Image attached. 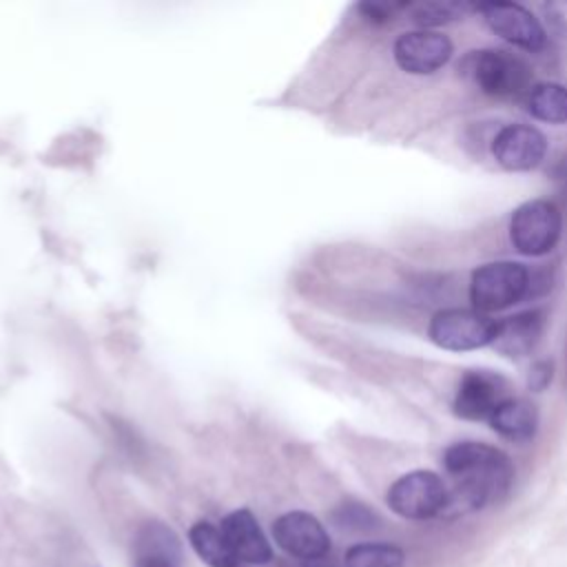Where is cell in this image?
I'll return each mask as SVG.
<instances>
[{
	"label": "cell",
	"instance_id": "obj_11",
	"mask_svg": "<svg viewBox=\"0 0 567 567\" xmlns=\"http://www.w3.org/2000/svg\"><path fill=\"white\" fill-rule=\"evenodd\" d=\"M492 153L505 171H532L543 162L547 153V140L538 128L529 124H507L496 133Z\"/></svg>",
	"mask_w": 567,
	"mask_h": 567
},
{
	"label": "cell",
	"instance_id": "obj_10",
	"mask_svg": "<svg viewBox=\"0 0 567 567\" xmlns=\"http://www.w3.org/2000/svg\"><path fill=\"white\" fill-rule=\"evenodd\" d=\"M452 40L439 31H410L396 38L394 60L412 75H427L439 71L452 58Z\"/></svg>",
	"mask_w": 567,
	"mask_h": 567
},
{
	"label": "cell",
	"instance_id": "obj_5",
	"mask_svg": "<svg viewBox=\"0 0 567 567\" xmlns=\"http://www.w3.org/2000/svg\"><path fill=\"white\" fill-rule=\"evenodd\" d=\"M388 505L394 514L412 520L434 518L445 514L447 485L430 470H414L403 474L388 489Z\"/></svg>",
	"mask_w": 567,
	"mask_h": 567
},
{
	"label": "cell",
	"instance_id": "obj_19",
	"mask_svg": "<svg viewBox=\"0 0 567 567\" xmlns=\"http://www.w3.org/2000/svg\"><path fill=\"white\" fill-rule=\"evenodd\" d=\"M346 567H405V554L390 543H359L346 551Z\"/></svg>",
	"mask_w": 567,
	"mask_h": 567
},
{
	"label": "cell",
	"instance_id": "obj_9",
	"mask_svg": "<svg viewBox=\"0 0 567 567\" xmlns=\"http://www.w3.org/2000/svg\"><path fill=\"white\" fill-rule=\"evenodd\" d=\"M478 11L487 27L514 47L525 51H540L545 47L547 33L538 18L525 7L516 2H483L478 4Z\"/></svg>",
	"mask_w": 567,
	"mask_h": 567
},
{
	"label": "cell",
	"instance_id": "obj_16",
	"mask_svg": "<svg viewBox=\"0 0 567 567\" xmlns=\"http://www.w3.org/2000/svg\"><path fill=\"white\" fill-rule=\"evenodd\" d=\"M188 543L193 551L208 565V567H237L239 560L230 551L224 534L208 520H197L188 529Z\"/></svg>",
	"mask_w": 567,
	"mask_h": 567
},
{
	"label": "cell",
	"instance_id": "obj_24",
	"mask_svg": "<svg viewBox=\"0 0 567 567\" xmlns=\"http://www.w3.org/2000/svg\"><path fill=\"white\" fill-rule=\"evenodd\" d=\"M565 385H567V348H565Z\"/></svg>",
	"mask_w": 567,
	"mask_h": 567
},
{
	"label": "cell",
	"instance_id": "obj_20",
	"mask_svg": "<svg viewBox=\"0 0 567 567\" xmlns=\"http://www.w3.org/2000/svg\"><path fill=\"white\" fill-rule=\"evenodd\" d=\"M334 520L339 527L350 529V532H368L379 525V518L372 509H368L361 503H343L334 512Z\"/></svg>",
	"mask_w": 567,
	"mask_h": 567
},
{
	"label": "cell",
	"instance_id": "obj_18",
	"mask_svg": "<svg viewBox=\"0 0 567 567\" xmlns=\"http://www.w3.org/2000/svg\"><path fill=\"white\" fill-rule=\"evenodd\" d=\"M412 20L419 27H441L454 20H463L467 13L478 11L476 2H458V0H445V2H419L408 4Z\"/></svg>",
	"mask_w": 567,
	"mask_h": 567
},
{
	"label": "cell",
	"instance_id": "obj_21",
	"mask_svg": "<svg viewBox=\"0 0 567 567\" xmlns=\"http://www.w3.org/2000/svg\"><path fill=\"white\" fill-rule=\"evenodd\" d=\"M543 13L554 33L567 38V0H554L543 4Z\"/></svg>",
	"mask_w": 567,
	"mask_h": 567
},
{
	"label": "cell",
	"instance_id": "obj_13",
	"mask_svg": "<svg viewBox=\"0 0 567 567\" xmlns=\"http://www.w3.org/2000/svg\"><path fill=\"white\" fill-rule=\"evenodd\" d=\"M219 529L239 563L264 565L272 558V547L248 509H235L224 516Z\"/></svg>",
	"mask_w": 567,
	"mask_h": 567
},
{
	"label": "cell",
	"instance_id": "obj_4",
	"mask_svg": "<svg viewBox=\"0 0 567 567\" xmlns=\"http://www.w3.org/2000/svg\"><path fill=\"white\" fill-rule=\"evenodd\" d=\"M563 228L560 208L549 199H529L520 204L509 221V239L520 255L540 257L547 255Z\"/></svg>",
	"mask_w": 567,
	"mask_h": 567
},
{
	"label": "cell",
	"instance_id": "obj_15",
	"mask_svg": "<svg viewBox=\"0 0 567 567\" xmlns=\"http://www.w3.org/2000/svg\"><path fill=\"white\" fill-rule=\"evenodd\" d=\"M489 425L496 434H501L507 441L527 443L536 436L538 410L527 399L509 396L494 410V414L489 416Z\"/></svg>",
	"mask_w": 567,
	"mask_h": 567
},
{
	"label": "cell",
	"instance_id": "obj_6",
	"mask_svg": "<svg viewBox=\"0 0 567 567\" xmlns=\"http://www.w3.org/2000/svg\"><path fill=\"white\" fill-rule=\"evenodd\" d=\"M496 321L478 310L445 308L439 310L427 326V337L434 346L452 352L478 350L492 343Z\"/></svg>",
	"mask_w": 567,
	"mask_h": 567
},
{
	"label": "cell",
	"instance_id": "obj_8",
	"mask_svg": "<svg viewBox=\"0 0 567 567\" xmlns=\"http://www.w3.org/2000/svg\"><path fill=\"white\" fill-rule=\"evenodd\" d=\"M509 396V385L501 374L467 370L454 394V412L467 421H489L494 410Z\"/></svg>",
	"mask_w": 567,
	"mask_h": 567
},
{
	"label": "cell",
	"instance_id": "obj_3",
	"mask_svg": "<svg viewBox=\"0 0 567 567\" xmlns=\"http://www.w3.org/2000/svg\"><path fill=\"white\" fill-rule=\"evenodd\" d=\"M529 288V272L516 261H492L472 272L470 301L474 310L487 315L516 303Z\"/></svg>",
	"mask_w": 567,
	"mask_h": 567
},
{
	"label": "cell",
	"instance_id": "obj_17",
	"mask_svg": "<svg viewBox=\"0 0 567 567\" xmlns=\"http://www.w3.org/2000/svg\"><path fill=\"white\" fill-rule=\"evenodd\" d=\"M527 111L540 122H567V89L556 82H540L532 86L527 93Z\"/></svg>",
	"mask_w": 567,
	"mask_h": 567
},
{
	"label": "cell",
	"instance_id": "obj_12",
	"mask_svg": "<svg viewBox=\"0 0 567 567\" xmlns=\"http://www.w3.org/2000/svg\"><path fill=\"white\" fill-rule=\"evenodd\" d=\"M179 536L159 520H146L133 538L135 567H182Z\"/></svg>",
	"mask_w": 567,
	"mask_h": 567
},
{
	"label": "cell",
	"instance_id": "obj_2",
	"mask_svg": "<svg viewBox=\"0 0 567 567\" xmlns=\"http://www.w3.org/2000/svg\"><path fill=\"white\" fill-rule=\"evenodd\" d=\"M461 71L478 91L492 97H518L532 89L529 64L503 49L470 51L461 62Z\"/></svg>",
	"mask_w": 567,
	"mask_h": 567
},
{
	"label": "cell",
	"instance_id": "obj_23",
	"mask_svg": "<svg viewBox=\"0 0 567 567\" xmlns=\"http://www.w3.org/2000/svg\"><path fill=\"white\" fill-rule=\"evenodd\" d=\"M403 7H408V4H405V2H403V4L368 2V4H361L359 9L363 11V16H365L368 20H372V22H385V20H390V18H392V13H394L396 9H403Z\"/></svg>",
	"mask_w": 567,
	"mask_h": 567
},
{
	"label": "cell",
	"instance_id": "obj_22",
	"mask_svg": "<svg viewBox=\"0 0 567 567\" xmlns=\"http://www.w3.org/2000/svg\"><path fill=\"white\" fill-rule=\"evenodd\" d=\"M554 377V363L549 359H540L536 361L532 368H529V374H527V388L532 392H543L549 381Z\"/></svg>",
	"mask_w": 567,
	"mask_h": 567
},
{
	"label": "cell",
	"instance_id": "obj_14",
	"mask_svg": "<svg viewBox=\"0 0 567 567\" xmlns=\"http://www.w3.org/2000/svg\"><path fill=\"white\" fill-rule=\"evenodd\" d=\"M545 310L532 308L507 319L496 321V332L492 339V348L509 359H520L529 354L543 337L545 330Z\"/></svg>",
	"mask_w": 567,
	"mask_h": 567
},
{
	"label": "cell",
	"instance_id": "obj_1",
	"mask_svg": "<svg viewBox=\"0 0 567 567\" xmlns=\"http://www.w3.org/2000/svg\"><path fill=\"white\" fill-rule=\"evenodd\" d=\"M443 465L452 478L445 512L463 514L501 501L514 481V465L505 452L487 443L461 441L445 450Z\"/></svg>",
	"mask_w": 567,
	"mask_h": 567
},
{
	"label": "cell",
	"instance_id": "obj_7",
	"mask_svg": "<svg viewBox=\"0 0 567 567\" xmlns=\"http://www.w3.org/2000/svg\"><path fill=\"white\" fill-rule=\"evenodd\" d=\"M275 543L292 558L312 563L330 551V536L326 527L308 512H286L272 523Z\"/></svg>",
	"mask_w": 567,
	"mask_h": 567
}]
</instances>
